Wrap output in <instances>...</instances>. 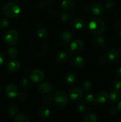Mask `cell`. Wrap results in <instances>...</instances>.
<instances>
[{"label":"cell","mask_w":121,"mask_h":122,"mask_svg":"<svg viewBox=\"0 0 121 122\" xmlns=\"http://www.w3.org/2000/svg\"><path fill=\"white\" fill-rule=\"evenodd\" d=\"M5 57L4 56L2 52H0V66H1L2 64V63L4 61Z\"/></svg>","instance_id":"obj_39"},{"label":"cell","mask_w":121,"mask_h":122,"mask_svg":"<svg viewBox=\"0 0 121 122\" xmlns=\"http://www.w3.org/2000/svg\"><path fill=\"white\" fill-rule=\"evenodd\" d=\"M117 112H118V110H117V107H112L110 109V113L112 115H115V114H117Z\"/></svg>","instance_id":"obj_37"},{"label":"cell","mask_w":121,"mask_h":122,"mask_svg":"<svg viewBox=\"0 0 121 122\" xmlns=\"http://www.w3.org/2000/svg\"><path fill=\"white\" fill-rule=\"evenodd\" d=\"M53 100L56 106L59 107H64L68 103L69 98L65 92L58 91L55 94Z\"/></svg>","instance_id":"obj_3"},{"label":"cell","mask_w":121,"mask_h":122,"mask_svg":"<svg viewBox=\"0 0 121 122\" xmlns=\"http://www.w3.org/2000/svg\"><path fill=\"white\" fill-rule=\"evenodd\" d=\"M60 17H61V19L62 21H67L68 20H70V18H71V15H70V14L68 12L64 11L61 14Z\"/></svg>","instance_id":"obj_31"},{"label":"cell","mask_w":121,"mask_h":122,"mask_svg":"<svg viewBox=\"0 0 121 122\" xmlns=\"http://www.w3.org/2000/svg\"><path fill=\"white\" fill-rule=\"evenodd\" d=\"M116 73V75H117L119 77L121 78V67L117 69Z\"/></svg>","instance_id":"obj_40"},{"label":"cell","mask_w":121,"mask_h":122,"mask_svg":"<svg viewBox=\"0 0 121 122\" xmlns=\"http://www.w3.org/2000/svg\"><path fill=\"white\" fill-rule=\"evenodd\" d=\"M51 113V110L47 106H43L39 110V115H40V117L43 118V119L49 116Z\"/></svg>","instance_id":"obj_17"},{"label":"cell","mask_w":121,"mask_h":122,"mask_svg":"<svg viewBox=\"0 0 121 122\" xmlns=\"http://www.w3.org/2000/svg\"><path fill=\"white\" fill-rule=\"evenodd\" d=\"M65 81L67 84L68 85H73L76 81V76L73 73H68L66 75L65 77Z\"/></svg>","instance_id":"obj_18"},{"label":"cell","mask_w":121,"mask_h":122,"mask_svg":"<svg viewBox=\"0 0 121 122\" xmlns=\"http://www.w3.org/2000/svg\"><path fill=\"white\" fill-rule=\"evenodd\" d=\"M85 98L88 102H90V103H94H94H96V98L93 94H87L85 95Z\"/></svg>","instance_id":"obj_30"},{"label":"cell","mask_w":121,"mask_h":122,"mask_svg":"<svg viewBox=\"0 0 121 122\" xmlns=\"http://www.w3.org/2000/svg\"><path fill=\"white\" fill-rule=\"evenodd\" d=\"M5 94L8 97L13 98L16 97L19 95V90L15 85L9 84L6 87Z\"/></svg>","instance_id":"obj_6"},{"label":"cell","mask_w":121,"mask_h":122,"mask_svg":"<svg viewBox=\"0 0 121 122\" xmlns=\"http://www.w3.org/2000/svg\"><path fill=\"white\" fill-rule=\"evenodd\" d=\"M119 36L120 38H121V30L119 31Z\"/></svg>","instance_id":"obj_44"},{"label":"cell","mask_w":121,"mask_h":122,"mask_svg":"<svg viewBox=\"0 0 121 122\" xmlns=\"http://www.w3.org/2000/svg\"><path fill=\"white\" fill-rule=\"evenodd\" d=\"M14 122H30V121L27 114H19L15 117Z\"/></svg>","instance_id":"obj_24"},{"label":"cell","mask_w":121,"mask_h":122,"mask_svg":"<svg viewBox=\"0 0 121 122\" xmlns=\"http://www.w3.org/2000/svg\"><path fill=\"white\" fill-rule=\"evenodd\" d=\"M82 88H83V89L84 91H90L92 89V83L90 82H89V81H86L83 85V87Z\"/></svg>","instance_id":"obj_28"},{"label":"cell","mask_w":121,"mask_h":122,"mask_svg":"<svg viewBox=\"0 0 121 122\" xmlns=\"http://www.w3.org/2000/svg\"><path fill=\"white\" fill-rule=\"evenodd\" d=\"M38 89L40 94L46 95V94H49L52 91V86L49 82H42L39 85Z\"/></svg>","instance_id":"obj_8"},{"label":"cell","mask_w":121,"mask_h":122,"mask_svg":"<svg viewBox=\"0 0 121 122\" xmlns=\"http://www.w3.org/2000/svg\"><path fill=\"white\" fill-rule=\"evenodd\" d=\"M93 43L96 46L102 47L106 45V41L103 37L96 36L93 39Z\"/></svg>","instance_id":"obj_22"},{"label":"cell","mask_w":121,"mask_h":122,"mask_svg":"<svg viewBox=\"0 0 121 122\" xmlns=\"http://www.w3.org/2000/svg\"><path fill=\"white\" fill-rule=\"evenodd\" d=\"M104 5L107 9H111L114 5V2L113 0H106L104 2Z\"/></svg>","instance_id":"obj_34"},{"label":"cell","mask_w":121,"mask_h":122,"mask_svg":"<svg viewBox=\"0 0 121 122\" xmlns=\"http://www.w3.org/2000/svg\"><path fill=\"white\" fill-rule=\"evenodd\" d=\"M0 90H1V86H0Z\"/></svg>","instance_id":"obj_46"},{"label":"cell","mask_w":121,"mask_h":122,"mask_svg":"<svg viewBox=\"0 0 121 122\" xmlns=\"http://www.w3.org/2000/svg\"><path fill=\"white\" fill-rule=\"evenodd\" d=\"M19 35L15 30H9L5 34L4 39L5 42L9 45H14L17 42Z\"/></svg>","instance_id":"obj_4"},{"label":"cell","mask_w":121,"mask_h":122,"mask_svg":"<svg viewBox=\"0 0 121 122\" xmlns=\"http://www.w3.org/2000/svg\"><path fill=\"white\" fill-rule=\"evenodd\" d=\"M117 108L118 110V112H119L121 113V101H120L117 104Z\"/></svg>","instance_id":"obj_43"},{"label":"cell","mask_w":121,"mask_h":122,"mask_svg":"<svg viewBox=\"0 0 121 122\" xmlns=\"http://www.w3.org/2000/svg\"><path fill=\"white\" fill-rule=\"evenodd\" d=\"M56 59L58 61L61 62V63L66 61L68 59L67 54L64 51H59L56 55Z\"/></svg>","instance_id":"obj_23"},{"label":"cell","mask_w":121,"mask_h":122,"mask_svg":"<svg viewBox=\"0 0 121 122\" xmlns=\"http://www.w3.org/2000/svg\"><path fill=\"white\" fill-rule=\"evenodd\" d=\"M119 57V52L116 49H111L107 53V59L109 61H115Z\"/></svg>","instance_id":"obj_14"},{"label":"cell","mask_w":121,"mask_h":122,"mask_svg":"<svg viewBox=\"0 0 121 122\" xmlns=\"http://www.w3.org/2000/svg\"><path fill=\"white\" fill-rule=\"evenodd\" d=\"M30 85V82L28 79L24 78L21 81V86L23 88H28Z\"/></svg>","instance_id":"obj_33"},{"label":"cell","mask_w":121,"mask_h":122,"mask_svg":"<svg viewBox=\"0 0 121 122\" xmlns=\"http://www.w3.org/2000/svg\"><path fill=\"white\" fill-rule=\"evenodd\" d=\"M36 34L37 36L42 39H46L48 35L47 31L46 30V29H45V28H43V27H40L37 30Z\"/></svg>","instance_id":"obj_25"},{"label":"cell","mask_w":121,"mask_h":122,"mask_svg":"<svg viewBox=\"0 0 121 122\" xmlns=\"http://www.w3.org/2000/svg\"><path fill=\"white\" fill-rule=\"evenodd\" d=\"M73 0H63L61 3V7L65 10H70L73 7Z\"/></svg>","instance_id":"obj_21"},{"label":"cell","mask_w":121,"mask_h":122,"mask_svg":"<svg viewBox=\"0 0 121 122\" xmlns=\"http://www.w3.org/2000/svg\"><path fill=\"white\" fill-rule=\"evenodd\" d=\"M8 56H9V57L11 58H16L18 56V54H19V52H18V50L16 48L14 47H11L8 49Z\"/></svg>","instance_id":"obj_26"},{"label":"cell","mask_w":121,"mask_h":122,"mask_svg":"<svg viewBox=\"0 0 121 122\" xmlns=\"http://www.w3.org/2000/svg\"><path fill=\"white\" fill-rule=\"evenodd\" d=\"M109 98V94L106 91H101L97 94L96 98V103L104 104L108 101Z\"/></svg>","instance_id":"obj_11"},{"label":"cell","mask_w":121,"mask_h":122,"mask_svg":"<svg viewBox=\"0 0 121 122\" xmlns=\"http://www.w3.org/2000/svg\"><path fill=\"white\" fill-rule=\"evenodd\" d=\"M113 87L114 89L119 90L121 89V79H115L113 82Z\"/></svg>","instance_id":"obj_32"},{"label":"cell","mask_w":121,"mask_h":122,"mask_svg":"<svg viewBox=\"0 0 121 122\" xmlns=\"http://www.w3.org/2000/svg\"><path fill=\"white\" fill-rule=\"evenodd\" d=\"M77 110H78L79 112L83 113V112H85L87 110V107L85 106V105L83 103H79L77 105Z\"/></svg>","instance_id":"obj_35"},{"label":"cell","mask_w":121,"mask_h":122,"mask_svg":"<svg viewBox=\"0 0 121 122\" xmlns=\"http://www.w3.org/2000/svg\"><path fill=\"white\" fill-rule=\"evenodd\" d=\"M18 96H19V97L20 98L21 100H25V99L26 98V97H27L26 94L24 92H21L20 93V94H19Z\"/></svg>","instance_id":"obj_38"},{"label":"cell","mask_w":121,"mask_h":122,"mask_svg":"<svg viewBox=\"0 0 121 122\" xmlns=\"http://www.w3.org/2000/svg\"><path fill=\"white\" fill-rule=\"evenodd\" d=\"M20 67V63L17 60H11L7 63V68L9 71H17Z\"/></svg>","instance_id":"obj_10"},{"label":"cell","mask_w":121,"mask_h":122,"mask_svg":"<svg viewBox=\"0 0 121 122\" xmlns=\"http://www.w3.org/2000/svg\"><path fill=\"white\" fill-rule=\"evenodd\" d=\"M84 122H97V117L95 114L93 113H87L84 116Z\"/></svg>","instance_id":"obj_19"},{"label":"cell","mask_w":121,"mask_h":122,"mask_svg":"<svg viewBox=\"0 0 121 122\" xmlns=\"http://www.w3.org/2000/svg\"><path fill=\"white\" fill-rule=\"evenodd\" d=\"M70 98L74 101L81 100L83 97V91L78 88H74L70 91Z\"/></svg>","instance_id":"obj_7"},{"label":"cell","mask_w":121,"mask_h":122,"mask_svg":"<svg viewBox=\"0 0 121 122\" xmlns=\"http://www.w3.org/2000/svg\"><path fill=\"white\" fill-rule=\"evenodd\" d=\"M72 62L76 67H78L84 66L85 63L84 58L81 56H77V57H75L73 59Z\"/></svg>","instance_id":"obj_20"},{"label":"cell","mask_w":121,"mask_h":122,"mask_svg":"<svg viewBox=\"0 0 121 122\" xmlns=\"http://www.w3.org/2000/svg\"><path fill=\"white\" fill-rule=\"evenodd\" d=\"M8 113L11 116H14L18 113V108L14 105H11L8 108Z\"/></svg>","instance_id":"obj_27"},{"label":"cell","mask_w":121,"mask_h":122,"mask_svg":"<svg viewBox=\"0 0 121 122\" xmlns=\"http://www.w3.org/2000/svg\"><path fill=\"white\" fill-rule=\"evenodd\" d=\"M70 48L73 51H81L84 48V43L80 39H75L71 43Z\"/></svg>","instance_id":"obj_9"},{"label":"cell","mask_w":121,"mask_h":122,"mask_svg":"<svg viewBox=\"0 0 121 122\" xmlns=\"http://www.w3.org/2000/svg\"><path fill=\"white\" fill-rule=\"evenodd\" d=\"M9 24V21L7 18L2 17L0 19V27L1 28H5L8 26Z\"/></svg>","instance_id":"obj_29"},{"label":"cell","mask_w":121,"mask_h":122,"mask_svg":"<svg viewBox=\"0 0 121 122\" xmlns=\"http://www.w3.org/2000/svg\"><path fill=\"white\" fill-rule=\"evenodd\" d=\"M107 60V59L105 58L104 57H102V58H101V59L100 60V63L101 64H105V63H106Z\"/></svg>","instance_id":"obj_42"},{"label":"cell","mask_w":121,"mask_h":122,"mask_svg":"<svg viewBox=\"0 0 121 122\" xmlns=\"http://www.w3.org/2000/svg\"><path fill=\"white\" fill-rule=\"evenodd\" d=\"M72 38H73V35L72 33L68 30H65L62 32L61 34V39L62 41L64 43H70L71 42Z\"/></svg>","instance_id":"obj_15"},{"label":"cell","mask_w":121,"mask_h":122,"mask_svg":"<svg viewBox=\"0 0 121 122\" xmlns=\"http://www.w3.org/2000/svg\"><path fill=\"white\" fill-rule=\"evenodd\" d=\"M91 11L94 15H102L104 12L103 6L100 3H94L91 5Z\"/></svg>","instance_id":"obj_12"},{"label":"cell","mask_w":121,"mask_h":122,"mask_svg":"<svg viewBox=\"0 0 121 122\" xmlns=\"http://www.w3.org/2000/svg\"><path fill=\"white\" fill-rule=\"evenodd\" d=\"M30 78L34 83H40L43 80L44 73L39 69H34L31 71Z\"/></svg>","instance_id":"obj_5"},{"label":"cell","mask_w":121,"mask_h":122,"mask_svg":"<svg viewBox=\"0 0 121 122\" xmlns=\"http://www.w3.org/2000/svg\"><path fill=\"white\" fill-rule=\"evenodd\" d=\"M73 26L77 29H82L85 26V22L83 19L81 18H77L73 21Z\"/></svg>","instance_id":"obj_16"},{"label":"cell","mask_w":121,"mask_h":122,"mask_svg":"<svg viewBox=\"0 0 121 122\" xmlns=\"http://www.w3.org/2000/svg\"><path fill=\"white\" fill-rule=\"evenodd\" d=\"M53 99L52 98V97L50 96H46L44 98L43 101L45 104H49L52 102Z\"/></svg>","instance_id":"obj_36"},{"label":"cell","mask_w":121,"mask_h":122,"mask_svg":"<svg viewBox=\"0 0 121 122\" xmlns=\"http://www.w3.org/2000/svg\"><path fill=\"white\" fill-rule=\"evenodd\" d=\"M115 26H116V27H117V28L121 27V21H119V20H117V21H115Z\"/></svg>","instance_id":"obj_41"},{"label":"cell","mask_w":121,"mask_h":122,"mask_svg":"<svg viewBox=\"0 0 121 122\" xmlns=\"http://www.w3.org/2000/svg\"><path fill=\"white\" fill-rule=\"evenodd\" d=\"M2 11L6 16L11 18H16L20 15L21 8L16 2H9L4 6Z\"/></svg>","instance_id":"obj_2"},{"label":"cell","mask_w":121,"mask_h":122,"mask_svg":"<svg viewBox=\"0 0 121 122\" xmlns=\"http://www.w3.org/2000/svg\"><path fill=\"white\" fill-rule=\"evenodd\" d=\"M119 51H120V52L121 53V46H120V48H119Z\"/></svg>","instance_id":"obj_45"},{"label":"cell","mask_w":121,"mask_h":122,"mask_svg":"<svg viewBox=\"0 0 121 122\" xmlns=\"http://www.w3.org/2000/svg\"><path fill=\"white\" fill-rule=\"evenodd\" d=\"M88 28L91 33L96 35H100L105 32L106 25L105 22L101 19L94 18L89 22Z\"/></svg>","instance_id":"obj_1"},{"label":"cell","mask_w":121,"mask_h":122,"mask_svg":"<svg viewBox=\"0 0 121 122\" xmlns=\"http://www.w3.org/2000/svg\"><path fill=\"white\" fill-rule=\"evenodd\" d=\"M109 99L113 102H117L119 101L121 99V93L119 90L113 89L109 94Z\"/></svg>","instance_id":"obj_13"}]
</instances>
